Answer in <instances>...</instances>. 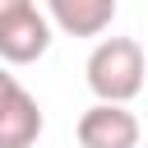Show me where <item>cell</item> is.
<instances>
[{
	"label": "cell",
	"mask_w": 148,
	"mask_h": 148,
	"mask_svg": "<svg viewBox=\"0 0 148 148\" xmlns=\"http://www.w3.org/2000/svg\"><path fill=\"white\" fill-rule=\"evenodd\" d=\"M23 5H32V0H0V18H9V14L23 9Z\"/></svg>",
	"instance_id": "52a82bcc"
},
{
	"label": "cell",
	"mask_w": 148,
	"mask_h": 148,
	"mask_svg": "<svg viewBox=\"0 0 148 148\" xmlns=\"http://www.w3.org/2000/svg\"><path fill=\"white\" fill-rule=\"evenodd\" d=\"M46 18L65 37H102L116 18V0H46Z\"/></svg>",
	"instance_id": "5b68a950"
},
{
	"label": "cell",
	"mask_w": 148,
	"mask_h": 148,
	"mask_svg": "<svg viewBox=\"0 0 148 148\" xmlns=\"http://www.w3.org/2000/svg\"><path fill=\"white\" fill-rule=\"evenodd\" d=\"M9 88H18V79H14V74H9V65H5V60H0V97H5V92H9Z\"/></svg>",
	"instance_id": "8992f818"
},
{
	"label": "cell",
	"mask_w": 148,
	"mask_h": 148,
	"mask_svg": "<svg viewBox=\"0 0 148 148\" xmlns=\"http://www.w3.org/2000/svg\"><path fill=\"white\" fill-rule=\"evenodd\" d=\"M46 51H51V18L37 5H23L9 18H0V60L5 65H32Z\"/></svg>",
	"instance_id": "3957f363"
},
{
	"label": "cell",
	"mask_w": 148,
	"mask_h": 148,
	"mask_svg": "<svg viewBox=\"0 0 148 148\" xmlns=\"http://www.w3.org/2000/svg\"><path fill=\"white\" fill-rule=\"evenodd\" d=\"M83 74L97 102H134L148 83V60L134 37H102L88 51Z\"/></svg>",
	"instance_id": "6da1fadb"
},
{
	"label": "cell",
	"mask_w": 148,
	"mask_h": 148,
	"mask_svg": "<svg viewBox=\"0 0 148 148\" xmlns=\"http://www.w3.org/2000/svg\"><path fill=\"white\" fill-rule=\"evenodd\" d=\"M42 125H46L42 106H37V97L23 83L0 97V148H32L37 134H42Z\"/></svg>",
	"instance_id": "277c9868"
},
{
	"label": "cell",
	"mask_w": 148,
	"mask_h": 148,
	"mask_svg": "<svg viewBox=\"0 0 148 148\" xmlns=\"http://www.w3.org/2000/svg\"><path fill=\"white\" fill-rule=\"evenodd\" d=\"M74 134H79V148H139L143 125L130 111V102H92L79 116Z\"/></svg>",
	"instance_id": "7a4b0ae2"
}]
</instances>
